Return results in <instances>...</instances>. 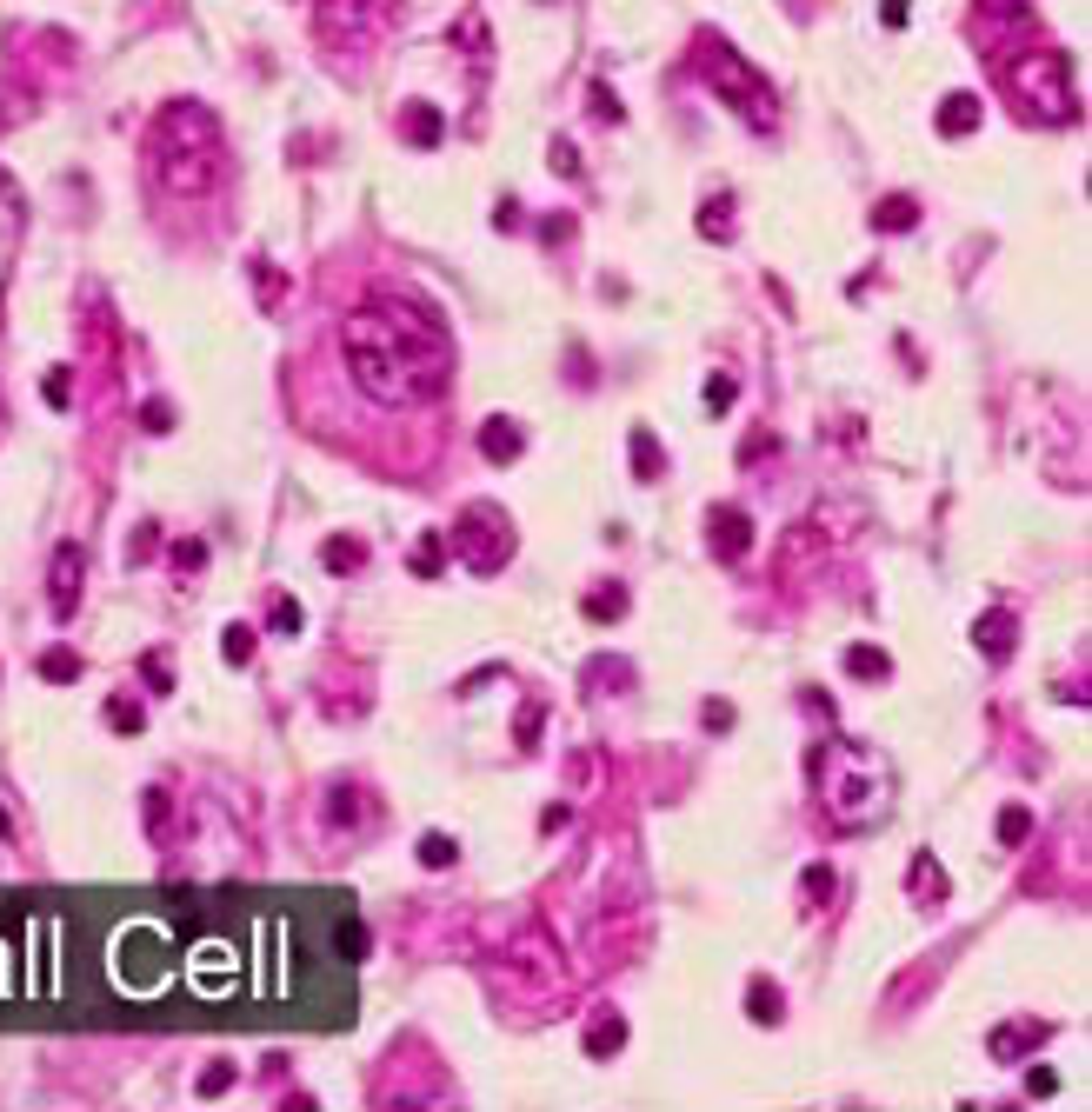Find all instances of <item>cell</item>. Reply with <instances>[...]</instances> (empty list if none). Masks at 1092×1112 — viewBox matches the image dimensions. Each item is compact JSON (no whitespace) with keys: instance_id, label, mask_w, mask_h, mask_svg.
<instances>
[{"instance_id":"cell-40","label":"cell","mask_w":1092,"mask_h":1112,"mask_svg":"<svg viewBox=\"0 0 1092 1112\" xmlns=\"http://www.w3.org/2000/svg\"><path fill=\"white\" fill-rule=\"evenodd\" d=\"M147 826L167 833V793H147Z\"/></svg>"},{"instance_id":"cell-28","label":"cell","mask_w":1092,"mask_h":1112,"mask_svg":"<svg viewBox=\"0 0 1092 1112\" xmlns=\"http://www.w3.org/2000/svg\"><path fill=\"white\" fill-rule=\"evenodd\" d=\"M993 833H999V846H1026V833H1033V813H1026V807H1006Z\"/></svg>"},{"instance_id":"cell-23","label":"cell","mask_w":1092,"mask_h":1112,"mask_svg":"<svg viewBox=\"0 0 1092 1112\" xmlns=\"http://www.w3.org/2000/svg\"><path fill=\"white\" fill-rule=\"evenodd\" d=\"M746 1006H753V1019H760V1025H779V1019H787V999H779V986H773V980H753Z\"/></svg>"},{"instance_id":"cell-41","label":"cell","mask_w":1092,"mask_h":1112,"mask_svg":"<svg viewBox=\"0 0 1092 1112\" xmlns=\"http://www.w3.org/2000/svg\"><path fill=\"white\" fill-rule=\"evenodd\" d=\"M47 400H54V406H67V367H54V373H47Z\"/></svg>"},{"instance_id":"cell-33","label":"cell","mask_w":1092,"mask_h":1112,"mask_svg":"<svg viewBox=\"0 0 1092 1112\" xmlns=\"http://www.w3.org/2000/svg\"><path fill=\"white\" fill-rule=\"evenodd\" d=\"M41 673H47V679H80V660H74V653H47Z\"/></svg>"},{"instance_id":"cell-17","label":"cell","mask_w":1092,"mask_h":1112,"mask_svg":"<svg viewBox=\"0 0 1092 1112\" xmlns=\"http://www.w3.org/2000/svg\"><path fill=\"white\" fill-rule=\"evenodd\" d=\"M913 220H919V200H913V194H886L879 207H873V227H879V233H906Z\"/></svg>"},{"instance_id":"cell-10","label":"cell","mask_w":1092,"mask_h":1112,"mask_svg":"<svg viewBox=\"0 0 1092 1112\" xmlns=\"http://www.w3.org/2000/svg\"><path fill=\"white\" fill-rule=\"evenodd\" d=\"M1013 640H1019V620H1013L1006 606L979 613V626H972V646H979L986 660H1013Z\"/></svg>"},{"instance_id":"cell-13","label":"cell","mask_w":1092,"mask_h":1112,"mask_svg":"<svg viewBox=\"0 0 1092 1112\" xmlns=\"http://www.w3.org/2000/svg\"><path fill=\"white\" fill-rule=\"evenodd\" d=\"M160 180L174 187V194H200V187L214 180V160L207 153H160Z\"/></svg>"},{"instance_id":"cell-44","label":"cell","mask_w":1092,"mask_h":1112,"mask_svg":"<svg viewBox=\"0 0 1092 1112\" xmlns=\"http://www.w3.org/2000/svg\"><path fill=\"white\" fill-rule=\"evenodd\" d=\"M273 626H280V633H294V626H300V606H294V600H280V613H273Z\"/></svg>"},{"instance_id":"cell-29","label":"cell","mask_w":1092,"mask_h":1112,"mask_svg":"<svg viewBox=\"0 0 1092 1112\" xmlns=\"http://www.w3.org/2000/svg\"><path fill=\"white\" fill-rule=\"evenodd\" d=\"M626 613V587H600V593H587V620H620Z\"/></svg>"},{"instance_id":"cell-21","label":"cell","mask_w":1092,"mask_h":1112,"mask_svg":"<svg viewBox=\"0 0 1092 1112\" xmlns=\"http://www.w3.org/2000/svg\"><path fill=\"white\" fill-rule=\"evenodd\" d=\"M400 133H406L414 147H440V133H447V127H440L433 107H406V114H400Z\"/></svg>"},{"instance_id":"cell-3","label":"cell","mask_w":1092,"mask_h":1112,"mask_svg":"<svg viewBox=\"0 0 1092 1112\" xmlns=\"http://www.w3.org/2000/svg\"><path fill=\"white\" fill-rule=\"evenodd\" d=\"M819 760L826 766H840V779L826 786V799H833V813L846 819V826H866V819L879 813V766L866 760L860 746H846V740H833V746H819Z\"/></svg>"},{"instance_id":"cell-4","label":"cell","mask_w":1092,"mask_h":1112,"mask_svg":"<svg viewBox=\"0 0 1092 1112\" xmlns=\"http://www.w3.org/2000/svg\"><path fill=\"white\" fill-rule=\"evenodd\" d=\"M460 560H467L473 573H500L506 567V553H514V520H506L493 500H473L467 513H460Z\"/></svg>"},{"instance_id":"cell-32","label":"cell","mask_w":1092,"mask_h":1112,"mask_svg":"<svg viewBox=\"0 0 1092 1112\" xmlns=\"http://www.w3.org/2000/svg\"><path fill=\"white\" fill-rule=\"evenodd\" d=\"M107 720H114V726H121V733H141V726H147V720H141V706H133V699H114V706H107Z\"/></svg>"},{"instance_id":"cell-30","label":"cell","mask_w":1092,"mask_h":1112,"mask_svg":"<svg viewBox=\"0 0 1092 1112\" xmlns=\"http://www.w3.org/2000/svg\"><path fill=\"white\" fill-rule=\"evenodd\" d=\"M253 660V626H227V666H247Z\"/></svg>"},{"instance_id":"cell-20","label":"cell","mask_w":1092,"mask_h":1112,"mask_svg":"<svg viewBox=\"0 0 1092 1112\" xmlns=\"http://www.w3.org/2000/svg\"><path fill=\"white\" fill-rule=\"evenodd\" d=\"M406 567H414L420 579H440V573H447V540H440V533H420L414 553H406Z\"/></svg>"},{"instance_id":"cell-19","label":"cell","mask_w":1092,"mask_h":1112,"mask_svg":"<svg viewBox=\"0 0 1092 1112\" xmlns=\"http://www.w3.org/2000/svg\"><path fill=\"white\" fill-rule=\"evenodd\" d=\"M320 560H327V573H360L367 567V546L353 533H333L327 546H320Z\"/></svg>"},{"instance_id":"cell-31","label":"cell","mask_w":1092,"mask_h":1112,"mask_svg":"<svg viewBox=\"0 0 1092 1112\" xmlns=\"http://www.w3.org/2000/svg\"><path fill=\"white\" fill-rule=\"evenodd\" d=\"M733 393H740V387H733V373H713V380H706V406H713V414H726Z\"/></svg>"},{"instance_id":"cell-37","label":"cell","mask_w":1092,"mask_h":1112,"mask_svg":"<svg viewBox=\"0 0 1092 1112\" xmlns=\"http://www.w3.org/2000/svg\"><path fill=\"white\" fill-rule=\"evenodd\" d=\"M826 893H833V866H813V872H806V899L819 906Z\"/></svg>"},{"instance_id":"cell-7","label":"cell","mask_w":1092,"mask_h":1112,"mask_svg":"<svg viewBox=\"0 0 1092 1112\" xmlns=\"http://www.w3.org/2000/svg\"><path fill=\"white\" fill-rule=\"evenodd\" d=\"M706 546H713V560H746V546H753V520H746L740 506H713L706 513Z\"/></svg>"},{"instance_id":"cell-9","label":"cell","mask_w":1092,"mask_h":1112,"mask_svg":"<svg viewBox=\"0 0 1092 1112\" xmlns=\"http://www.w3.org/2000/svg\"><path fill=\"white\" fill-rule=\"evenodd\" d=\"M314 21L327 41H360L373 27V0H314Z\"/></svg>"},{"instance_id":"cell-1","label":"cell","mask_w":1092,"mask_h":1112,"mask_svg":"<svg viewBox=\"0 0 1092 1112\" xmlns=\"http://www.w3.org/2000/svg\"><path fill=\"white\" fill-rule=\"evenodd\" d=\"M340 353H347L353 387L380 406L433 400L453 380V340L440 333V320L394 300V294L373 306H353L347 327H340Z\"/></svg>"},{"instance_id":"cell-2","label":"cell","mask_w":1092,"mask_h":1112,"mask_svg":"<svg viewBox=\"0 0 1092 1112\" xmlns=\"http://www.w3.org/2000/svg\"><path fill=\"white\" fill-rule=\"evenodd\" d=\"M1006 87H1013L1039 121H1072V87H1066V60L1052 54V47H1026V54H1013L999 67Z\"/></svg>"},{"instance_id":"cell-34","label":"cell","mask_w":1092,"mask_h":1112,"mask_svg":"<svg viewBox=\"0 0 1092 1112\" xmlns=\"http://www.w3.org/2000/svg\"><path fill=\"white\" fill-rule=\"evenodd\" d=\"M593 114H600V121H620V100H613L606 80H593Z\"/></svg>"},{"instance_id":"cell-16","label":"cell","mask_w":1092,"mask_h":1112,"mask_svg":"<svg viewBox=\"0 0 1092 1112\" xmlns=\"http://www.w3.org/2000/svg\"><path fill=\"white\" fill-rule=\"evenodd\" d=\"M626 1046V1013H600L587 1025V1059H613Z\"/></svg>"},{"instance_id":"cell-24","label":"cell","mask_w":1092,"mask_h":1112,"mask_svg":"<svg viewBox=\"0 0 1092 1112\" xmlns=\"http://www.w3.org/2000/svg\"><path fill=\"white\" fill-rule=\"evenodd\" d=\"M846 673H852V679H893V660H886L879 646H852V653H846Z\"/></svg>"},{"instance_id":"cell-18","label":"cell","mask_w":1092,"mask_h":1112,"mask_svg":"<svg viewBox=\"0 0 1092 1112\" xmlns=\"http://www.w3.org/2000/svg\"><path fill=\"white\" fill-rule=\"evenodd\" d=\"M626 447H633V473H640V480H660V473H667V453H660V440L646 433V426L626 433Z\"/></svg>"},{"instance_id":"cell-5","label":"cell","mask_w":1092,"mask_h":1112,"mask_svg":"<svg viewBox=\"0 0 1092 1112\" xmlns=\"http://www.w3.org/2000/svg\"><path fill=\"white\" fill-rule=\"evenodd\" d=\"M706 80H713V87H720L726 100H740V114H746L753 127H773V121H779V114H773V87H766V80H760L746 60L720 54L713 41H706Z\"/></svg>"},{"instance_id":"cell-27","label":"cell","mask_w":1092,"mask_h":1112,"mask_svg":"<svg viewBox=\"0 0 1092 1112\" xmlns=\"http://www.w3.org/2000/svg\"><path fill=\"white\" fill-rule=\"evenodd\" d=\"M333 946H340V960H367V946H373V933L360 926V919H340V933H333Z\"/></svg>"},{"instance_id":"cell-26","label":"cell","mask_w":1092,"mask_h":1112,"mask_svg":"<svg viewBox=\"0 0 1092 1112\" xmlns=\"http://www.w3.org/2000/svg\"><path fill=\"white\" fill-rule=\"evenodd\" d=\"M453 860H460L453 833H426V840H420V866H426V872H447Z\"/></svg>"},{"instance_id":"cell-42","label":"cell","mask_w":1092,"mask_h":1112,"mask_svg":"<svg viewBox=\"0 0 1092 1112\" xmlns=\"http://www.w3.org/2000/svg\"><path fill=\"white\" fill-rule=\"evenodd\" d=\"M227 1086H233V1066H214L207 1080H200V1092H227Z\"/></svg>"},{"instance_id":"cell-8","label":"cell","mask_w":1092,"mask_h":1112,"mask_svg":"<svg viewBox=\"0 0 1092 1112\" xmlns=\"http://www.w3.org/2000/svg\"><path fill=\"white\" fill-rule=\"evenodd\" d=\"M1039 1039H1052V1019H1006V1025H993L986 1033V1053L999 1059V1066H1019Z\"/></svg>"},{"instance_id":"cell-11","label":"cell","mask_w":1092,"mask_h":1112,"mask_svg":"<svg viewBox=\"0 0 1092 1112\" xmlns=\"http://www.w3.org/2000/svg\"><path fill=\"white\" fill-rule=\"evenodd\" d=\"M327 826H333V833L373 826V799L360 793V786H333V793H327Z\"/></svg>"},{"instance_id":"cell-14","label":"cell","mask_w":1092,"mask_h":1112,"mask_svg":"<svg viewBox=\"0 0 1092 1112\" xmlns=\"http://www.w3.org/2000/svg\"><path fill=\"white\" fill-rule=\"evenodd\" d=\"M906 893L919 899V906H946V893H952V880L940 872V860L933 852H913V872H906Z\"/></svg>"},{"instance_id":"cell-43","label":"cell","mask_w":1092,"mask_h":1112,"mask_svg":"<svg viewBox=\"0 0 1092 1112\" xmlns=\"http://www.w3.org/2000/svg\"><path fill=\"white\" fill-rule=\"evenodd\" d=\"M200 560H207V546H200V540H187V546H180V573H194Z\"/></svg>"},{"instance_id":"cell-25","label":"cell","mask_w":1092,"mask_h":1112,"mask_svg":"<svg viewBox=\"0 0 1092 1112\" xmlns=\"http://www.w3.org/2000/svg\"><path fill=\"white\" fill-rule=\"evenodd\" d=\"M699 233H706V241H733V200L726 194H713L706 207H699Z\"/></svg>"},{"instance_id":"cell-39","label":"cell","mask_w":1092,"mask_h":1112,"mask_svg":"<svg viewBox=\"0 0 1092 1112\" xmlns=\"http://www.w3.org/2000/svg\"><path fill=\"white\" fill-rule=\"evenodd\" d=\"M706 726H713V733L733 726V706H726V699H706Z\"/></svg>"},{"instance_id":"cell-22","label":"cell","mask_w":1092,"mask_h":1112,"mask_svg":"<svg viewBox=\"0 0 1092 1112\" xmlns=\"http://www.w3.org/2000/svg\"><path fill=\"white\" fill-rule=\"evenodd\" d=\"M979 127V94H952L940 107V133H972Z\"/></svg>"},{"instance_id":"cell-38","label":"cell","mask_w":1092,"mask_h":1112,"mask_svg":"<svg viewBox=\"0 0 1092 1112\" xmlns=\"http://www.w3.org/2000/svg\"><path fill=\"white\" fill-rule=\"evenodd\" d=\"M141 420H147V433H167V420H174V406H167V400H153V406H141Z\"/></svg>"},{"instance_id":"cell-35","label":"cell","mask_w":1092,"mask_h":1112,"mask_svg":"<svg viewBox=\"0 0 1092 1112\" xmlns=\"http://www.w3.org/2000/svg\"><path fill=\"white\" fill-rule=\"evenodd\" d=\"M1052 1086H1060V1072H1052V1066H1033V1072H1026V1092H1033V1099H1046Z\"/></svg>"},{"instance_id":"cell-12","label":"cell","mask_w":1092,"mask_h":1112,"mask_svg":"<svg viewBox=\"0 0 1092 1112\" xmlns=\"http://www.w3.org/2000/svg\"><path fill=\"white\" fill-rule=\"evenodd\" d=\"M480 453L493 460V467H514V460L526 453V433H520V420H506V414H493L480 426Z\"/></svg>"},{"instance_id":"cell-15","label":"cell","mask_w":1092,"mask_h":1112,"mask_svg":"<svg viewBox=\"0 0 1092 1112\" xmlns=\"http://www.w3.org/2000/svg\"><path fill=\"white\" fill-rule=\"evenodd\" d=\"M80 606V546H60L54 553V613Z\"/></svg>"},{"instance_id":"cell-36","label":"cell","mask_w":1092,"mask_h":1112,"mask_svg":"<svg viewBox=\"0 0 1092 1112\" xmlns=\"http://www.w3.org/2000/svg\"><path fill=\"white\" fill-rule=\"evenodd\" d=\"M540 726H546V713H540V706H526V713H520V726H514V733H520V746H533V740H540Z\"/></svg>"},{"instance_id":"cell-6","label":"cell","mask_w":1092,"mask_h":1112,"mask_svg":"<svg viewBox=\"0 0 1092 1112\" xmlns=\"http://www.w3.org/2000/svg\"><path fill=\"white\" fill-rule=\"evenodd\" d=\"M214 141H220L214 114L194 107V100H174V107L160 114V127H153V147H160V153H207Z\"/></svg>"}]
</instances>
